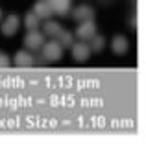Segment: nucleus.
<instances>
[{
    "label": "nucleus",
    "instance_id": "nucleus-11",
    "mask_svg": "<svg viewBox=\"0 0 146 144\" xmlns=\"http://www.w3.org/2000/svg\"><path fill=\"white\" fill-rule=\"evenodd\" d=\"M61 26L57 24V22H54V20H48L46 24H44V35H48V37H52V39H56L57 35H59V32H61Z\"/></svg>",
    "mask_w": 146,
    "mask_h": 144
},
{
    "label": "nucleus",
    "instance_id": "nucleus-16",
    "mask_svg": "<svg viewBox=\"0 0 146 144\" xmlns=\"http://www.w3.org/2000/svg\"><path fill=\"white\" fill-rule=\"evenodd\" d=\"M2 18H4V13H2V9H0V22H2Z\"/></svg>",
    "mask_w": 146,
    "mask_h": 144
},
{
    "label": "nucleus",
    "instance_id": "nucleus-1",
    "mask_svg": "<svg viewBox=\"0 0 146 144\" xmlns=\"http://www.w3.org/2000/svg\"><path fill=\"white\" fill-rule=\"evenodd\" d=\"M41 48H43L44 59H48V61H59V59L63 57V46L54 39L48 41V43H44Z\"/></svg>",
    "mask_w": 146,
    "mask_h": 144
},
{
    "label": "nucleus",
    "instance_id": "nucleus-5",
    "mask_svg": "<svg viewBox=\"0 0 146 144\" xmlns=\"http://www.w3.org/2000/svg\"><path fill=\"white\" fill-rule=\"evenodd\" d=\"M94 33H96V26H94L93 18H91V20H83L82 24L78 26V30H76V35L80 37V41H89Z\"/></svg>",
    "mask_w": 146,
    "mask_h": 144
},
{
    "label": "nucleus",
    "instance_id": "nucleus-13",
    "mask_svg": "<svg viewBox=\"0 0 146 144\" xmlns=\"http://www.w3.org/2000/svg\"><path fill=\"white\" fill-rule=\"evenodd\" d=\"M56 39H57V43H59L63 48L72 46V43H74V39H72V33H70V32H65V30H61L59 35H57Z\"/></svg>",
    "mask_w": 146,
    "mask_h": 144
},
{
    "label": "nucleus",
    "instance_id": "nucleus-14",
    "mask_svg": "<svg viewBox=\"0 0 146 144\" xmlns=\"http://www.w3.org/2000/svg\"><path fill=\"white\" fill-rule=\"evenodd\" d=\"M24 26L28 30H37V26H39V17H37L35 13H28L24 17Z\"/></svg>",
    "mask_w": 146,
    "mask_h": 144
},
{
    "label": "nucleus",
    "instance_id": "nucleus-4",
    "mask_svg": "<svg viewBox=\"0 0 146 144\" xmlns=\"http://www.w3.org/2000/svg\"><path fill=\"white\" fill-rule=\"evenodd\" d=\"M72 57L76 59V61H87L91 55V48L87 43H83V41H80V43H72Z\"/></svg>",
    "mask_w": 146,
    "mask_h": 144
},
{
    "label": "nucleus",
    "instance_id": "nucleus-10",
    "mask_svg": "<svg viewBox=\"0 0 146 144\" xmlns=\"http://www.w3.org/2000/svg\"><path fill=\"white\" fill-rule=\"evenodd\" d=\"M15 65L17 67H32L33 65V57L28 54V52H24V50H21V52H17V55H15Z\"/></svg>",
    "mask_w": 146,
    "mask_h": 144
},
{
    "label": "nucleus",
    "instance_id": "nucleus-8",
    "mask_svg": "<svg viewBox=\"0 0 146 144\" xmlns=\"http://www.w3.org/2000/svg\"><path fill=\"white\" fill-rule=\"evenodd\" d=\"M33 13H35L39 18H50L54 15L52 7H50V4L46 0H37V2L33 4Z\"/></svg>",
    "mask_w": 146,
    "mask_h": 144
},
{
    "label": "nucleus",
    "instance_id": "nucleus-12",
    "mask_svg": "<svg viewBox=\"0 0 146 144\" xmlns=\"http://www.w3.org/2000/svg\"><path fill=\"white\" fill-rule=\"evenodd\" d=\"M89 41H91V44H89L91 52H102L104 46H106V39H104L102 35H96V33H94Z\"/></svg>",
    "mask_w": 146,
    "mask_h": 144
},
{
    "label": "nucleus",
    "instance_id": "nucleus-2",
    "mask_svg": "<svg viewBox=\"0 0 146 144\" xmlns=\"http://www.w3.org/2000/svg\"><path fill=\"white\" fill-rule=\"evenodd\" d=\"M24 44L30 50H39L44 44V33L37 32V30H28V33L24 37Z\"/></svg>",
    "mask_w": 146,
    "mask_h": 144
},
{
    "label": "nucleus",
    "instance_id": "nucleus-7",
    "mask_svg": "<svg viewBox=\"0 0 146 144\" xmlns=\"http://www.w3.org/2000/svg\"><path fill=\"white\" fill-rule=\"evenodd\" d=\"M52 7V13L59 15V17H65L70 9V0H46Z\"/></svg>",
    "mask_w": 146,
    "mask_h": 144
},
{
    "label": "nucleus",
    "instance_id": "nucleus-3",
    "mask_svg": "<svg viewBox=\"0 0 146 144\" xmlns=\"http://www.w3.org/2000/svg\"><path fill=\"white\" fill-rule=\"evenodd\" d=\"M21 28V20L17 15H7V18H2V33L6 37H13Z\"/></svg>",
    "mask_w": 146,
    "mask_h": 144
},
{
    "label": "nucleus",
    "instance_id": "nucleus-15",
    "mask_svg": "<svg viewBox=\"0 0 146 144\" xmlns=\"http://www.w3.org/2000/svg\"><path fill=\"white\" fill-rule=\"evenodd\" d=\"M7 63H9V59L6 57V55H2L0 54V67H4V65H7Z\"/></svg>",
    "mask_w": 146,
    "mask_h": 144
},
{
    "label": "nucleus",
    "instance_id": "nucleus-6",
    "mask_svg": "<svg viewBox=\"0 0 146 144\" xmlns=\"http://www.w3.org/2000/svg\"><path fill=\"white\" fill-rule=\"evenodd\" d=\"M94 17V11L91 6H87V4H82V6H78L74 11H72V18L78 22H83V20H91V18Z\"/></svg>",
    "mask_w": 146,
    "mask_h": 144
},
{
    "label": "nucleus",
    "instance_id": "nucleus-9",
    "mask_svg": "<svg viewBox=\"0 0 146 144\" xmlns=\"http://www.w3.org/2000/svg\"><path fill=\"white\" fill-rule=\"evenodd\" d=\"M111 48H113V52L118 54V55L126 54V52H128V39H126L124 35H117L111 41Z\"/></svg>",
    "mask_w": 146,
    "mask_h": 144
}]
</instances>
